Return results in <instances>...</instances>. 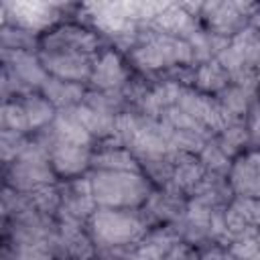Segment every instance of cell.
<instances>
[{"instance_id": "obj_10", "label": "cell", "mask_w": 260, "mask_h": 260, "mask_svg": "<svg viewBox=\"0 0 260 260\" xmlns=\"http://www.w3.org/2000/svg\"><path fill=\"white\" fill-rule=\"evenodd\" d=\"M47 148H49V160L57 177L63 179H75L87 173L91 167V146H81V144H69V142H59L51 134L45 136Z\"/></svg>"}, {"instance_id": "obj_5", "label": "cell", "mask_w": 260, "mask_h": 260, "mask_svg": "<svg viewBox=\"0 0 260 260\" xmlns=\"http://www.w3.org/2000/svg\"><path fill=\"white\" fill-rule=\"evenodd\" d=\"M59 4L53 2H4V24L18 26L32 35L51 30L59 18Z\"/></svg>"}, {"instance_id": "obj_8", "label": "cell", "mask_w": 260, "mask_h": 260, "mask_svg": "<svg viewBox=\"0 0 260 260\" xmlns=\"http://www.w3.org/2000/svg\"><path fill=\"white\" fill-rule=\"evenodd\" d=\"M98 35L81 24L63 22L47 30L41 39L43 51H71V53H85L95 55L98 51Z\"/></svg>"}, {"instance_id": "obj_35", "label": "cell", "mask_w": 260, "mask_h": 260, "mask_svg": "<svg viewBox=\"0 0 260 260\" xmlns=\"http://www.w3.org/2000/svg\"><path fill=\"white\" fill-rule=\"evenodd\" d=\"M250 26H252V28H256V30L260 32V4H256L254 12L250 14Z\"/></svg>"}, {"instance_id": "obj_1", "label": "cell", "mask_w": 260, "mask_h": 260, "mask_svg": "<svg viewBox=\"0 0 260 260\" xmlns=\"http://www.w3.org/2000/svg\"><path fill=\"white\" fill-rule=\"evenodd\" d=\"M89 181L98 207L136 209L152 193L148 177L134 171H91Z\"/></svg>"}, {"instance_id": "obj_29", "label": "cell", "mask_w": 260, "mask_h": 260, "mask_svg": "<svg viewBox=\"0 0 260 260\" xmlns=\"http://www.w3.org/2000/svg\"><path fill=\"white\" fill-rule=\"evenodd\" d=\"M2 51H32L37 39L32 32L12 24H2Z\"/></svg>"}, {"instance_id": "obj_2", "label": "cell", "mask_w": 260, "mask_h": 260, "mask_svg": "<svg viewBox=\"0 0 260 260\" xmlns=\"http://www.w3.org/2000/svg\"><path fill=\"white\" fill-rule=\"evenodd\" d=\"M87 234L102 248L136 246L148 234V221L134 209L95 207L87 219Z\"/></svg>"}, {"instance_id": "obj_24", "label": "cell", "mask_w": 260, "mask_h": 260, "mask_svg": "<svg viewBox=\"0 0 260 260\" xmlns=\"http://www.w3.org/2000/svg\"><path fill=\"white\" fill-rule=\"evenodd\" d=\"M193 81H195L197 91L207 93V95H217L221 89H225L230 85V75L215 59H211V61L197 65Z\"/></svg>"}, {"instance_id": "obj_31", "label": "cell", "mask_w": 260, "mask_h": 260, "mask_svg": "<svg viewBox=\"0 0 260 260\" xmlns=\"http://www.w3.org/2000/svg\"><path fill=\"white\" fill-rule=\"evenodd\" d=\"M228 252L234 260H260V248L256 236H244L230 242Z\"/></svg>"}, {"instance_id": "obj_27", "label": "cell", "mask_w": 260, "mask_h": 260, "mask_svg": "<svg viewBox=\"0 0 260 260\" xmlns=\"http://www.w3.org/2000/svg\"><path fill=\"white\" fill-rule=\"evenodd\" d=\"M0 128L2 130H12V132H20L26 134L28 130V120L24 114L22 104L18 102V98H8L2 102V110H0Z\"/></svg>"}, {"instance_id": "obj_22", "label": "cell", "mask_w": 260, "mask_h": 260, "mask_svg": "<svg viewBox=\"0 0 260 260\" xmlns=\"http://www.w3.org/2000/svg\"><path fill=\"white\" fill-rule=\"evenodd\" d=\"M18 102L24 108L26 120H28V130H45L51 126V122L57 116V108L41 93V91H30L18 98Z\"/></svg>"}, {"instance_id": "obj_30", "label": "cell", "mask_w": 260, "mask_h": 260, "mask_svg": "<svg viewBox=\"0 0 260 260\" xmlns=\"http://www.w3.org/2000/svg\"><path fill=\"white\" fill-rule=\"evenodd\" d=\"M26 144H28L26 134L12 132V130H0V150H2V160L6 162V167L22 154Z\"/></svg>"}, {"instance_id": "obj_32", "label": "cell", "mask_w": 260, "mask_h": 260, "mask_svg": "<svg viewBox=\"0 0 260 260\" xmlns=\"http://www.w3.org/2000/svg\"><path fill=\"white\" fill-rule=\"evenodd\" d=\"M230 203L238 209V213L246 219L248 225H252L254 230H260V199L234 195V199Z\"/></svg>"}, {"instance_id": "obj_13", "label": "cell", "mask_w": 260, "mask_h": 260, "mask_svg": "<svg viewBox=\"0 0 260 260\" xmlns=\"http://www.w3.org/2000/svg\"><path fill=\"white\" fill-rule=\"evenodd\" d=\"M2 57L4 69L32 91L41 89L45 79L49 77L39 59V53L35 51H2Z\"/></svg>"}, {"instance_id": "obj_33", "label": "cell", "mask_w": 260, "mask_h": 260, "mask_svg": "<svg viewBox=\"0 0 260 260\" xmlns=\"http://www.w3.org/2000/svg\"><path fill=\"white\" fill-rule=\"evenodd\" d=\"M246 128L250 134V142L260 146V100H256L246 116Z\"/></svg>"}, {"instance_id": "obj_7", "label": "cell", "mask_w": 260, "mask_h": 260, "mask_svg": "<svg viewBox=\"0 0 260 260\" xmlns=\"http://www.w3.org/2000/svg\"><path fill=\"white\" fill-rule=\"evenodd\" d=\"M59 191H61L59 219L61 221H73V223H87L89 215L98 207L95 199H93L89 175L65 179V183L59 185Z\"/></svg>"}, {"instance_id": "obj_21", "label": "cell", "mask_w": 260, "mask_h": 260, "mask_svg": "<svg viewBox=\"0 0 260 260\" xmlns=\"http://www.w3.org/2000/svg\"><path fill=\"white\" fill-rule=\"evenodd\" d=\"M91 12V20L93 24L110 35H124L132 28V20L128 18V14L122 8V2L116 4H89L87 6Z\"/></svg>"}, {"instance_id": "obj_18", "label": "cell", "mask_w": 260, "mask_h": 260, "mask_svg": "<svg viewBox=\"0 0 260 260\" xmlns=\"http://www.w3.org/2000/svg\"><path fill=\"white\" fill-rule=\"evenodd\" d=\"M91 167H93V171H134V173H142L140 160L134 156L132 150H128L122 144L102 146L98 152L91 154Z\"/></svg>"}, {"instance_id": "obj_6", "label": "cell", "mask_w": 260, "mask_h": 260, "mask_svg": "<svg viewBox=\"0 0 260 260\" xmlns=\"http://www.w3.org/2000/svg\"><path fill=\"white\" fill-rule=\"evenodd\" d=\"M252 2H203L199 16L205 20L207 30L232 39L246 26V18L254 12Z\"/></svg>"}, {"instance_id": "obj_23", "label": "cell", "mask_w": 260, "mask_h": 260, "mask_svg": "<svg viewBox=\"0 0 260 260\" xmlns=\"http://www.w3.org/2000/svg\"><path fill=\"white\" fill-rule=\"evenodd\" d=\"M215 98L236 120H244V116H248L252 104L256 102V87H248V85L230 81V85L225 89H221Z\"/></svg>"}, {"instance_id": "obj_11", "label": "cell", "mask_w": 260, "mask_h": 260, "mask_svg": "<svg viewBox=\"0 0 260 260\" xmlns=\"http://www.w3.org/2000/svg\"><path fill=\"white\" fill-rule=\"evenodd\" d=\"M228 181L234 195L260 199V150H248L236 156Z\"/></svg>"}, {"instance_id": "obj_15", "label": "cell", "mask_w": 260, "mask_h": 260, "mask_svg": "<svg viewBox=\"0 0 260 260\" xmlns=\"http://www.w3.org/2000/svg\"><path fill=\"white\" fill-rule=\"evenodd\" d=\"M55 246H59L63 256H67L69 260H89V258H93V240L89 238V234H85L81 230V223L59 219Z\"/></svg>"}, {"instance_id": "obj_36", "label": "cell", "mask_w": 260, "mask_h": 260, "mask_svg": "<svg viewBox=\"0 0 260 260\" xmlns=\"http://www.w3.org/2000/svg\"><path fill=\"white\" fill-rule=\"evenodd\" d=\"M256 242H258V248H260V230L256 232Z\"/></svg>"}, {"instance_id": "obj_12", "label": "cell", "mask_w": 260, "mask_h": 260, "mask_svg": "<svg viewBox=\"0 0 260 260\" xmlns=\"http://www.w3.org/2000/svg\"><path fill=\"white\" fill-rule=\"evenodd\" d=\"M89 81L98 91H104V93L120 91L128 83V69L122 57L114 49H108L95 55Z\"/></svg>"}, {"instance_id": "obj_3", "label": "cell", "mask_w": 260, "mask_h": 260, "mask_svg": "<svg viewBox=\"0 0 260 260\" xmlns=\"http://www.w3.org/2000/svg\"><path fill=\"white\" fill-rule=\"evenodd\" d=\"M57 175L49 160V148L45 138L28 140L22 154L8 165L6 171V185L20 191V193H32L47 185H57Z\"/></svg>"}, {"instance_id": "obj_4", "label": "cell", "mask_w": 260, "mask_h": 260, "mask_svg": "<svg viewBox=\"0 0 260 260\" xmlns=\"http://www.w3.org/2000/svg\"><path fill=\"white\" fill-rule=\"evenodd\" d=\"M132 63L142 71H156L173 65H189L193 63V49L187 39L165 35V32H150L130 51Z\"/></svg>"}, {"instance_id": "obj_25", "label": "cell", "mask_w": 260, "mask_h": 260, "mask_svg": "<svg viewBox=\"0 0 260 260\" xmlns=\"http://www.w3.org/2000/svg\"><path fill=\"white\" fill-rule=\"evenodd\" d=\"M215 142L219 144V148L230 156V158H236L242 154L244 146L250 142V134H248V128H246V122L244 120H236L232 124H228L219 134L213 136Z\"/></svg>"}, {"instance_id": "obj_17", "label": "cell", "mask_w": 260, "mask_h": 260, "mask_svg": "<svg viewBox=\"0 0 260 260\" xmlns=\"http://www.w3.org/2000/svg\"><path fill=\"white\" fill-rule=\"evenodd\" d=\"M152 24L156 26L158 32L181 37V39H187L193 30L199 28L195 22V14L189 12L183 4H167L158 12V16L152 20Z\"/></svg>"}, {"instance_id": "obj_9", "label": "cell", "mask_w": 260, "mask_h": 260, "mask_svg": "<svg viewBox=\"0 0 260 260\" xmlns=\"http://www.w3.org/2000/svg\"><path fill=\"white\" fill-rule=\"evenodd\" d=\"M39 59H41L45 71L51 77L83 83V81H89V77H91L95 55L71 53V51H43V49H39Z\"/></svg>"}, {"instance_id": "obj_14", "label": "cell", "mask_w": 260, "mask_h": 260, "mask_svg": "<svg viewBox=\"0 0 260 260\" xmlns=\"http://www.w3.org/2000/svg\"><path fill=\"white\" fill-rule=\"evenodd\" d=\"M183 195L185 193H181L173 183L167 187H160L158 191L150 193L148 201L144 203V211H146V215L154 217L156 221L179 223L187 209V201Z\"/></svg>"}, {"instance_id": "obj_34", "label": "cell", "mask_w": 260, "mask_h": 260, "mask_svg": "<svg viewBox=\"0 0 260 260\" xmlns=\"http://www.w3.org/2000/svg\"><path fill=\"white\" fill-rule=\"evenodd\" d=\"M199 260H232L228 248L219 246V244H213L209 248H205L201 254H199Z\"/></svg>"}, {"instance_id": "obj_16", "label": "cell", "mask_w": 260, "mask_h": 260, "mask_svg": "<svg viewBox=\"0 0 260 260\" xmlns=\"http://www.w3.org/2000/svg\"><path fill=\"white\" fill-rule=\"evenodd\" d=\"M207 175L197 154L173 152V179L171 183L185 195H191Z\"/></svg>"}, {"instance_id": "obj_28", "label": "cell", "mask_w": 260, "mask_h": 260, "mask_svg": "<svg viewBox=\"0 0 260 260\" xmlns=\"http://www.w3.org/2000/svg\"><path fill=\"white\" fill-rule=\"evenodd\" d=\"M2 260H53V254L47 242L37 244H12L4 248Z\"/></svg>"}, {"instance_id": "obj_26", "label": "cell", "mask_w": 260, "mask_h": 260, "mask_svg": "<svg viewBox=\"0 0 260 260\" xmlns=\"http://www.w3.org/2000/svg\"><path fill=\"white\" fill-rule=\"evenodd\" d=\"M197 156H199V160H201V165L205 167L207 173L223 175V177L230 175V169H232L234 158H230V156L219 148V144L215 142L213 136L205 142V146L201 148V152H199Z\"/></svg>"}, {"instance_id": "obj_19", "label": "cell", "mask_w": 260, "mask_h": 260, "mask_svg": "<svg viewBox=\"0 0 260 260\" xmlns=\"http://www.w3.org/2000/svg\"><path fill=\"white\" fill-rule=\"evenodd\" d=\"M57 110H69L77 104H81L85 100V89L81 83L75 81H65V79H57V77H47L43 87L39 89Z\"/></svg>"}, {"instance_id": "obj_20", "label": "cell", "mask_w": 260, "mask_h": 260, "mask_svg": "<svg viewBox=\"0 0 260 260\" xmlns=\"http://www.w3.org/2000/svg\"><path fill=\"white\" fill-rule=\"evenodd\" d=\"M47 130L59 142L81 144V146H91L93 144V136L83 128V124L69 110H57V116H55V120L51 122V126Z\"/></svg>"}]
</instances>
